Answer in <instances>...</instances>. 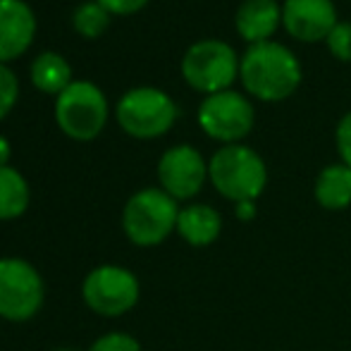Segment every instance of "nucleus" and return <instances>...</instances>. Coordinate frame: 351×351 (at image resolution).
<instances>
[{
  "instance_id": "nucleus-1",
  "label": "nucleus",
  "mask_w": 351,
  "mask_h": 351,
  "mask_svg": "<svg viewBox=\"0 0 351 351\" xmlns=\"http://www.w3.org/2000/svg\"><path fill=\"white\" fill-rule=\"evenodd\" d=\"M239 82L249 96L263 103L291 98L304 82L301 60L278 41L249 46L239 60Z\"/></svg>"
},
{
  "instance_id": "nucleus-2",
  "label": "nucleus",
  "mask_w": 351,
  "mask_h": 351,
  "mask_svg": "<svg viewBox=\"0 0 351 351\" xmlns=\"http://www.w3.org/2000/svg\"><path fill=\"white\" fill-rule=\"evenodd\" d=\"M208 180L215 191L227 201H256L268 186L265 160L244 143H230L213 153L208 162Z\"/></svg>"
},
{
  "instance_id": "nucleus-3",
  "label": "nucleus",
  "mask_w": 351,
  "mask_h": 351,
  "mask_svg": "<svg viewBox=\"0 0 351 351\" xmlns=\"http://www.w3.org/2000/svg\"><path fill=\"white\" fill-rule=\"evenodd\" d=\"M239 60L237 51L220 38H204L186 48L182 58V77L194 91L213 96L232 88L239 79Z\"/></svg>"
},
{
  "instance_id": "nucleus-4",
  "label": "nucleus",
  "mask_w": 351,
  "mask_h": 351,
  "mask_svg": "<svg viewBox=\"0 0 351 351\" xmlns=\"http://www.w3.org/2000/svg\"><path fill=\"white\" fill-rule=\"evenodd\" d=\"M180 208L162 189H141L127 201L122 227L136 246H156L177 230Z\"/></svg>"
},
{
  "instance_id": "nucleus-5",
  "label": "nucleus",
  "mask_w": 351,
  "mask_h": 351,
  "mask_svg": "<svg viewBox=\"0 0 351 351\" xmlns=\"http://www.w3.org/2000/svg\"><path fill=\"white\" fill-rule=\"evenodd\" d=\"M117 122L130 136L156 139L172 130L177 120V106L165 91L153 86L132 88L117 103Z\"/></svg>"
},
{
  "instance_id": "nucleus-6",
  "label": "nucleus",
  "mask_w": 351,
  "mask_h": 351,
  "mask_svg": "<svg viewBox=\"0 0 351 351\" xmlns=\"http://www.w3.org/2000/svg\"><path fill=\"white\" fill-rule=\"evenodd\" d=\"M56 117L60 130L77 141H91L101 134L108 120V101L91 82H72L58 96Z\"/></svg>"
},
{
  "instance_id": "nucleus-7",
  "label": "nucleus",
  "mask_w": 351,
  "mask_h": 351,
  "mask_svg": "<svg viewBox=\"0 0 351 351\" xmlns=\"http://www.w3.org/2000/svg\"><path fill=\"white\" fill-rule=\"evenodd\" d=\"M199 125L206 136L220 141L222 146L239 143L251 134L256 125V110L249 96L241 91H220L206 96L199 106Z\"/></svg>"
},
{
  "instance_id": "nucleus-8",
  "label": "nucleus",
  "mask_w": 351,
  "mask_h": 351,
  "mask_svg": "<svg viewBox=\"0 0 351 351\" xmlns=\"http://www.w3.org/2000/svg\"><path fill=\"white\" fill-rule=\"evenodd\" d=\"M43 304V280L22 258H0V315L14 323L29 320Z\"/></svg>"
},
{
  "instance_id": "nucleus-9",
  "label": "nucleus",
  "mask_w": 351,
  "mask_h": 351,
  "mask_svg": "<svg viewBox=\"0 0 351 351\" xmlns=\"http://www.w3.org/2000/svg\"><path fill=\"white\" fill-rule=\"evenodd\" d=\"M82 294L88 308L98 315L117 318L134 308L139 301V280L120 265H101L86 275Z\"/></svg>"
},
{
  "instance_id": "nucleus-10",
  "label": "nucleus",
  "mask_w": 351,
  "mask_h": 351,
  "mask_svg": "<svg viewBox=\"0 0 351 351\" xmlns=\"http://www.w3.org/2000/svg\"><path fill=\"white\" fill-rule=\"evenodd\" d=\"M158 180L175 201L194 199L208 180V162L189 143L172 146L158 162Z\"/></svg>"
},
{
  "instance_id": "nucleus-11",
  "label": "nucleus",
  "mask_w": 351,
  "mask_h": 351,
  "mask_svg": "<svg viewBox=\"0 0 351 351\" xmlns=\"http://www.w3.org/2000/svg\"><path fill=\"white\" fill-rule=\"evenodd\" d=\"M337 8L332 0H285L282 27L294 41L318 43L337 27Z\"/></svg>"
},
{
  "instance_id": "nucleus-12",
  "label": "nucleus",
  "mask_w": 351,
  "mask_h": 351,
  "mask_svg": "<svg viewBox=\"0 0 351 351\" xmlns=\"http://www.w3.org/2000/svg\"><path fill=\"white\" fill-rule=\"evenodd\" d=\"M36 19L24 0H0V65L19 58L34 41Z\"/></svg>"
},
{
  "instance_id": "nucleus-13",
  "label": "nucleus",
  "mask_w": 351,
  "mask_h": 351,
  "mask_svg": "<svg viewBox=\"0 0 351 351\" xmlns=\"http://www.w3.org/2000/svg\"><path fill=\"white\" fill-rule=\"evenodd\" d=\"M282 27V5L278 0H241L234 12V29L249 46L273 41Z\"/></svg>"
},
{
  "instance_id": "nucleus-14",
  "label": "nucleus",
  "mask_w": 351,
  "mask_h": 351,
  "mask_svg": "<svg viewBox=\"0 0 351 351\" xmlns=\"http://www.w3.org/2000/svg\"><path fill=\"white\" fill-rule=\"evenodd\" d=\"M177 232L191 246H208L220 237L222 217L213 206L191 204L180 210L177 217Z\"/></svg>"
},
{
  "instance_id": "nucleus-15",
  "label": "nucleus",
  "mask_w": 351,
  "mask_h": 351,
  "mask_svg": "<svg viewBox=\"0 0 351 351\" xmlns=\"http://www.w3.org/2000/svg\"><path fill=\"white\" fill-rule=\"evenodd\" d=\"M313 196L320 208L344 210L351 206V167L344 162L325 165L313 184Z\"/></svg>"
},
{
  "instance_id": "nucleus-16",
  "label": "nucleus",
  "mask_w": 351,
  "mask_h": 351,
  "mask_svg": "<svg viewBox=\"0 0 351 351\" xmlns=\"http://www.w3.org/2000/svg\"><path fill=\"white\" fill-rule=\"evenodd\" d=\"M32 82L38 91L60 96L72 84V70L67 60L58 53H41L32 62Z\"/></svg>"
},
{
  "instance_id": "nucleus-17",
  "label": "nucleus",
  "mask_w": 351,
  "mask_h": 351,
  "mask_svg": "<svg viewBox=\"0 0 351 351\" xmlns=\"http://www.w3.org/2000/svg\"><path fill=\"white\" fill-rule=\"evenodd\" d=\"M29 206V184L14 167H0V220H14Z\"/></svg>"
},
{
  "instance_id": "nucleus-18",
  "label": "nucleus",
  "mask_w": 351,
  "mask_h": 351,
  "mask_svg": "<svg viewBox=\"0 0 351 351\" xmlns=\"http://www.w3.org/2000/svg\"><path fill=\"white\" fill-rule=\"evenodd\" d=\"M72 24L84 38H96V36H101L108 29V24H110V12L98 3H84V5H79L77 12H74Z\"/></svg>"
},
{
  "instance_id": "nucleus-19",
  "label": "nucleus",
  "mask_w": 351,
  "mask_h": 351,
  "mask_svg": "<svg viewBox=\"0 0 351 351\" xmlns=\"http://www.w3.org/2000/svg\"><path fill=\"white\" fill-rule=\"evenodd\" d=\"M330 56L342 62H351V22H337V27L325 38Z\"/></svg>"
},
{
  "instance_id": "nucleus-20",
  "label": "nucleus",
  "mask_w": 351,
  "mask_h": 351,
  "mask_svg": "<svg viewBox=\"0 0 351 351\" xmlns=\"http://www.w3.org/2000/svg\"><path fill=\"white\" fill-rule=\"evenodd\" d=\"M19 84L12 70H8L5 65H0V120L8 115L17 103Z\"/></svg>"
},
{
  "instance_id": "nucleus-21",
  "label": "nucleus",
  "mask_w": 351,
  "mask_h": 351,
  "mask_svg": "<svg viewBox=\"0 0 351 351\" xmlns=\"http://www.w3.org/2000/svg\"><path fill=\"white\" fill-rule=\"evenodd\" d=\"M91 351H141L139 342L125 332H108L93 342Z\"/></svg>"
},
{
  "instance_id": "nucleus-22",
  "label": "nucleus",
  "mask_w": 351,
  "mask_h": 351,
  "mask_svg": "<svg viewBox=\"0 0 351 351\" xmlns=\"http://www.w3.org/2000/svg\"><path fill=\"white\" fill-rule=\"evenodd\" d=\"M335 143H337V153H339V158H342V162L347 167H351V110L344 112L342 120L337 122Z\"/></svg>"
},
{
  "instance_id": "nucleus-23",
  "label": "nucleus",
  "mask_w": 351,
  "mask_h": 351,
  "mask_svg": "<svg viewBox=\"0 0 351 351\" xmlns=\"http://www.w3.org/2000/svg\"><path fill=\"white\" fill-rule=\"evenodd\" d=\"M96 3L103 5L110 14H134L148 0H96Z\"/></svg>"
},
{
  "instance_id": "nucleus-24",
  "label": "nucleus",
  "mask_w": 351,
  "mask_h": 351,
  "mask_svg": "<svg viewBox=\"0 0 351 351\" xmlns=\"http://www.w3.org/2000/svg\"><path fill=\"white\" fill-rule=\"evenodd\" d=\"M237 206V215L239 220H251L256 215V201H241V204H234Z\"/></svg>"
},
{
  "instance_id": "nucleus-25",
  "label": "nucleus",
  "mask_w": 351,
  "mask_h": 351,
  "mask_svg": "<svg viewBox=\"0 0 351 351\" xmlns=\"http://www.w3.org/2000/svg\"><path fill=\"white\" fill-rule=\"evenodd\" d=\"M10 160V143L5 136H0V167H8Z\"/></svg>"
},
{
  "instance_id": "nucleus-26",
  "label": "nucleus",
  "mask_w": 351,
  "mask_h": 351,
  "mask_svg": "<svg viewBox=\"0 0 351 351\" xmlns=\"http://www.w3.org/2000/svg\"><path fill=\"white\" fill-rule=\"evenodd\" d=\"M56 351H72V349H56Z\"/></svg>"
}]
</instances>
